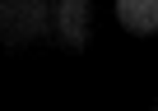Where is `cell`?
Masks as SVG:
<instances>
[{
	"instance_id": "cell-1",
	"label": "cell",
	"mask_w": 158,
	"mask_h": 111,
	"mask_svg": "<svg viewBox=\"0 0 158 111\" xmlns=\"http://www.w3.org/2000/svg\"><path fill=\"white\" fill-rule=\"evenodd\" d=\"M56 0H0V37L5 46H28L37 37H51Z\"/></svg>"
},
{
	"instance_id": "cell-2",
	"label": "cell",
	"mask_w": 158,
	"mask_h": 111,
	"mask_svg": "<svg viewBox=\"0 0 158 111\" xmlns=\"http://www.w3.org/2000/svg\"><path fill=\"white\" fill-rule=\"evenodd\" d=\"M89 19H93V0H56L51 37L70 51H84L89 46Z\"/></svg>"
},
{
	"instance_id": "cell-3",
	"label": "cell",
	"mask_w": 158,
	"mask_h": 111,
	"mask_svg": "<svg viewBox=\"0 0 158 111\" xmlns=\"http://www.w3.org/2000/svg\"><path fill=\"white\" fill-rule=\"evenodd\" d=\"M116 19L126 23V33L149 37L158 28V0H116Z\"/></svg>"
}]
</instances>
